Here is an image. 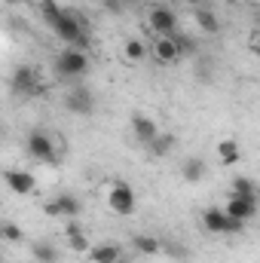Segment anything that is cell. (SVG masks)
Segmentation results:
<instances>
[{"label": "cell", "mask_w": 260, "mask_h": 263, "mask_svg": "<svg viewBox=\"0 0 260 263\" xmlns=\"http://www.w3.org/2000/svg\"><path fill=\"white\" fill-rule=\"evenodd\" d=\"M52 31H55V37L65 43V46H73V49H89L92 46V37H89V31H86V25H83V18L73 12V9H67L62 6V12H59V18L49 25Z\"/></svg>", "instance_id": "cell-1"}, {"label": "cell", "mask_w": 260, "mask_h": 263, "mask_svg": "<svg viewBox=\"0 0 260 263\" xmlns=\"http://www.w3.org/2000/svg\"><path fill=\"white\" fill-rule=\"evenodd\" d=\"M25 150H28L31 159H37V162H43V165H55V162H59V147H55L52 135L46 129H31L28 132Z\"/></svg>", "instance_id": "cell-2"}, {"label": "cell", "mask_w": 260, "mask_h": 263, "mask_svg": "<svg viewBox=\"0 0 260 263\" xmlns=\"http://www.w3.org/2000/svg\"><path fill=\"white\" fill-rule=\"evenodd\" d=\"M9 89L22 98H34V95H43V80H40V70L34 65H15L9 73Z\"/></svg>", "instance_id": "cell-3"}, {"label": "cell", "mask_w": 260, "mask_h": 263, "mask_svg": "<svg viewBox=\"0 0 260 263\" xmlns=\"http://www.w3.org/2000/svg\"><path fill=\"white\" fill-rule=\"evenodd\" d=\"M55 73L62 80H80L89 73V52L83 49H73V46H65L59 55H55Z\"/></svg>", "instance_id": "cell-4"}, {"label": "cell", "mask_w": 260, "mask_h": 263, "mask_svg": "<svg viewBox=\"0 0 260 263\" xmlns=\"http://www.w3.org/2000/svg\"><path fill=\"white\" fill-rule=\"evenodd\" d=\"M107 205H110V211L120 214V217H132V214L138 211V196H135V190H132L129 181H114V184H110Z\"/></svg>", "instance_id": "cell-5"}, {"label": "cell", "mask_w": 260, "mask_h": 263, "mask_svg": "<svg viewBox=\"0 0 260 263\" xmlns=\"http://www.w3.org/2000/svg\"><path fill=\"white\" fill-rule=\"evenodd\" d=\"M202 227H205L208 233H214V236H233V233H242V230H245V220L230 217L224 208H208V211L202 214Z\"/></svg>", "instance_id": "cell-6"}, {"label": "cell", "mask_w": 260, "mask_h": 263, "mask_svg": "<svg viewBox=\"0 0 260 263\" xmlns=\"http://www.w3.org/2000/svg\"><path fill=\"white\" fill-rule=\"evenodd\" d=\"M65 110L73 117H92L95 114V92L89 86H70L65 95Z\"/></svg>", "instance_id": "cell-7"}, {"label": "cell", "mask_w": 260, "mask_h": 263, "mask_svg": "<svg viewBox=\"0 0 260 263\" xmlns=\"http://www.w3.org/2000/svg\"><path fill=\"white\" fill-rule=\"evenodd\" d=\"M147 28L156 37H175L178 34V15L169 6H150L147 9Z\"/></svg>", "instance_id": "cell-8"}, {"label": "cell", "mask_w": 260, "mask_h": 263, "mask_svg": "<svg viewBox=\"0 0 260 263\" xmlns=\"http://www.w3.org/2000/svg\"><path fill=\"white\" fill-rule=\"evenodd\" d=\"M80 211H83V202L73 196V193H59V196H52L43 205V214L46 217H62V220L80 217Z\"/></svg>", "instance_id": "cell-9"}, {"label": "cell", "mask_w": 260, "mask_h": 263, "mask_svg": "<svg viewBox=\"0 0 260 263\" xmlns=\"http://www.w3.org/2000/svg\"><path fill=\"white\" fill-rule=\"evenodd\" d=\"M3 181H6V187L15 196H31L37 190V178L31 172H25V168H6L3 172Z\"/></svg>", "instance_id": "cell-10"}, {"label": "cell", "mask_w": 260, "mask_h": 263, "mask_svg": "<svg viewBox=\"0 0 260 263\" xmlns=\"http://www.w3.org/2000/svg\"><path fill=\"white\" fill-rule=\"evenodd\" d=\"M159 123L153 120V117H147V114H135L132 117V135H135V141L141 144V147H147L156 135H159Z\"/></svg>", "instance_id": "cell-11"}, {"label": "cell", "mask_w": 260, "mask_h": 263, "mask_svg": "<svg viewBox=\"0 0 260 263\" xmlns=\"http://www.w3.org/2000/svg\"><path fill=\"white\" fill-rule=\"evenodd\" d=\"M150 55H153V62L156 65H178L181 62V52H178V46H175V40L172 37H156V43H153V49H147Z\"/></svg>", "instance_id": "cell-12"}, {"label": "cell", "mask_w": 260, "mask_h": 263, "mask_svg": "<svg viewBox=\"0 0 260 263\" xmlns=\"http://www.w3.org/2000/svg\"><path fill=\"white\" fill-rule=\"evenodd\" d=\"M224 211H227L230 217H239V220H251V217L257 214V199H248V196H236V193H230L227 205H224Z\"/></svg>", "instance_id": "cell-13"}, {"label": "cell", "mask_w": 260, "mask_h": 263, "mask_svg": "<svg viewBox=\"0 0 260 263\" xmlns=\"http://www.w3.org/2000/svg\"><path fill=\"white\" fill-rule=\"evenodd\" d=\"M86 257H89V263H117L123 257V248L117 242H98L86 251Z\"/></svg>", "instance_id": "cell-14"}, {"label": "cell", "mask_w": 260, "mask_h": 263, "mask_svg": "<svg viewBox=\"0 0 260 263\" xmlns=\"http://www.w3.org/2000/svg\"><path fill=\"white\" fill-rule=\"evenodd\" d=\"M193 22L196 28L202 31V34H220V18L214 15V9H205V6H199V9H193Z\"/></svg>", "instance_id": "cell-15"}, {"label": "cell", "mask_w": 260, "mask_h": 263, "mask_svg": "<svg viewBox=\"0 0 260 263\" xmlns=\"http://www.w3.org/2000/svg\"><path fill=\"white\" fill-rule=\"evenodd\" d=\"M175 144H178V138H175L172 132H159V135L147 144V153H150L153 159H162V156H169V153L175 150Z\"/></svg>", "instance_id": "cell-16"}, {"label": "cell", "mask_w": 260, "mask_h": 263, "mask_svg": "<svg viewBox=\"0 0 260 263\" xmlns=\"http://www.w3.org/2000/svg\"><path fill=\"white\" fill-rule=\"evenodd\" d=\"M205 172H208V165H205L202 156H187L184 165H181V178H184L187 184H199V181L205 178Z\"/></svg>", "instance_id": "cell-17"}, {"label": "cell", "mask_w": 260, "mask_h": 263, "mask_svg": "<svg viewBox=\"0 0 260 263\" xmlns=\"http://www.w3.org/2000/svg\"><path fill=\"white\" fill-rule=\"evenodd\" d=\"M217 159H220V165H227V168L242 159V147L236 144V138H224V141L217 144Z\"/></svg>", "instance_id": "cell-18"}, {"label": "cell", "mask_w": 260, "mask_h": 263, "mask_svg": "<svg viewBox=\"0 0 260 263\" xmlns=\"http://www.w3.org/2000/svg\"><path fill=\"white\" fill-rule=\"evenodd\" d=\"M132 248H135L138 254H144V257H156V254L162 251V242H159L156 236H147V233H138V236L132 239Z\"/></svg>", "instance_id": "cell-19"}, {"label": "cell", "mask_w": 260, "mask_h": 263, "mask_svg": "<svg viewBox=\"0 0 260 263\" xmlns=\"http://www.w3.org/2000/svg\"><path fill=\"white\" fill-rule=\"evenodd\" d=\"M147 55H150V52H147V46H144L138 37H132V40H126V43H123V59H126L129 65H141Z\"/></svg>", "instance_id": "cell-20"}, {"label": "cell", "mask_w": 260, "mask_h": 263, "mask_svg": "<svg viewBox=\"0 0 260 263\" xmlns=\"http://www.w3.org/2000/svg\"><path fill=\"white\" fill-rule=\"evenodd\" d=\"M233 193L236 196H248V199H257V181L248 178V175H239L233 181Z\"/></svg>", "instance_id": "cell-21"}, {"label": "cell", "mask_w": 260, "mask_h": 263, "mask_svg": "<svg viewBox=\"0 0 260 263\" xmlns=\"http://www.w3.org/2000/svg\"><path fill=\"white\" fill-rule=\"evenodd\" d=\"M34 257L40 263H55L59 260V248H55L52 242H37V245H34Z\"/></svg>", "instance_id": "cell-22"}, {"label": "cell", "mask_w": 260, "mask_h": 263, "mask_svg": "<svg viewBox=\"0 0 260 263\" xmlns=\"http://www.w3.org/2000/svg\"><path fill=\"white\" fill-rule=\"evenodd\" d=\"M0 239H6V242H15V245H18V242L25 239V233H22V227H18V223H9V220H6V223H0Z\"/></svg>", "instance_id": "cell-23"}, {"label": "cell", "mask_w": 260, "mask_h": 263, "mask_svg": "<svg viewBox=\"0 0 260 263\" xmlns=\"http://www.w3.org/2000/svg\"><path fill=\"white\" fill-rule=\"evenodd\" d=\"M92 248V242H89V236L86 233H80V236H70L67 239V251H73V254H86Z\"/></svg>", "instance_id": "cell-24"}, {"label": "cell", "mask_w": 260, "mask_h": 263, "mask_svg": "<svg viewBox=\"0 0 260 263\" xmlns=\"http://www.w3.org/2000/svg\"><path fill=\"white\" fill-rule=\"evenodd\" d=\"M80 233H86V227L77 220V217H70V220H65V239H70V236H80Z\"/></svg>", "instance_id": "cell-25"}, {"label": "cell", "mask_w": 260, "mask_h": 263, "mask_svg": "<svg viewBox=\"0 0 260 263\" xmlns=\"http://www.w3.org/2000/svg\"><path fill=\"white\" fill-rule=\"evenodd\" d=\"M104 6H107V12H114V15L123 12V0H104Z\"/></svg>", "instance_id": "cell-26"}, {"label": "cell", "mask_w": 260, "mask_h": 263, "mask_svg": "<svg viewBox=\"0 0 260 263\" xmlns=\"http://www.w3.org/2000/svg\"><path fill=\"white\" fill-rule=\"evenodd\" d=\"M187 6H193V9H199V6H205V0H184Z\"/></svg>", "instance_id": "cell-27"}, {"label": "cell", "mask_w": 260, "mask_h": 263, "mask_svg": "<svg viewBox=\"0 0 260 263\" xmlns=\"http://www.w3.org/2000/svg\"><path fill=\"white\" fill-rule=\"evenodd\" d=\"M117 263H132V260H129V257H126V254H123V257H120V260H117Z\"/></svg>", "instance_id": "cell-28"}, {"label": "cell", "mask_w": 260, "mask_h": 263, "mask_svg": "<svg viewBox=\"0 0 260 263\" xmlns=\"http://www.w3.org/2000/svg\"><path fill=\"white\" fill-rule=\"evenodd\" d=\"M3 3H6V6H15V3H18V0H3Z\"/></svg>", "instance_id": "cell-29"}, {"label": "cell", "mask_w": 260, "mask_h": 263, "mask_svg": "<svg viewBox=\"0 0 260 263\" xmlns=\"http://www.w3.org/2000/svg\"><path fill=\"white\" fill-rule=\"evenodd\" d=\"M123 3H129V0H123Z\"/></svg>", "instance_id": "cell-30"}]
</instances>
